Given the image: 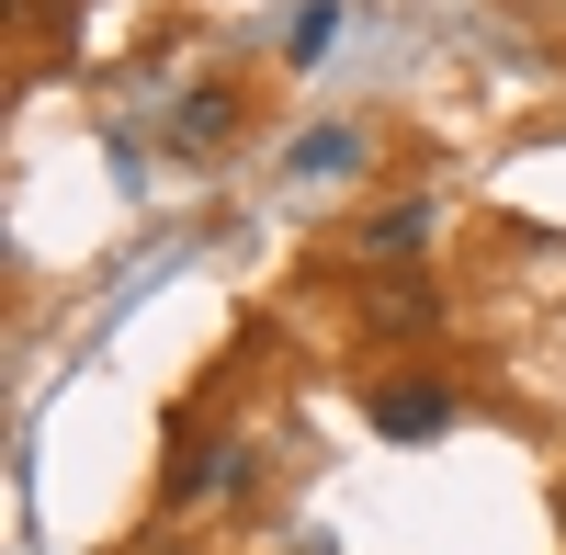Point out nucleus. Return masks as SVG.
<instances>
[{"mask_svg":"<svg viewBox=\"0 0 566 555\" xmlns=\"http://www.w3.org/2000/svg\"><path fill=\"white\" fill-rule=\"evenodd\" d=\"M419 227H431L419 205H397V216H374V250H419Z\"/></svg>","mask_w":566,"mask_h":555,"instance_id":"nucleus-4","label":"nucleus"},{"mask_svg":"<svg viewBox=\"0 0 566 555\" xmlns=\"http://www.w3.org/2000/svg\"><path fill=\"white\" fill-rule=\"evenodd\" d=\"M295 170H363V136H340V125H328V136H306V148H295Z\"/></svg>","mask_w":566,"mask_h":555,"instance_id":"nucleus-3","label":"nucleus"},{"mask_svg":"<svg viewBox=\"0 0 566 555\" xmlns=\"http://www.w3.org/2000/svg\"><path fill=\"white\" fill-rule=\"evenodd\" d=\"M453 420H464V397H453V375H431V363H408V375L374 386V431L386 442H442Z\"/></svg>","mask_w":566,"mask_h":555,"instance_id":"nucleus-1","label":"nucleus"},{"mask_svg":"<svg viewBox=\"0 0 566 555\" xmlns=\"http://www.w3.org/2000/svg\"><path fill=\"white\" fill-rule=\"evenodd\" d=\"M227 125H239V91H227V80H205L193 103L170 114V148H227Z\"/></svg>","mask_w":566,"mask_h":555,"instance_id":"nucleus-2","label":"nucleus"}]
</instances>
